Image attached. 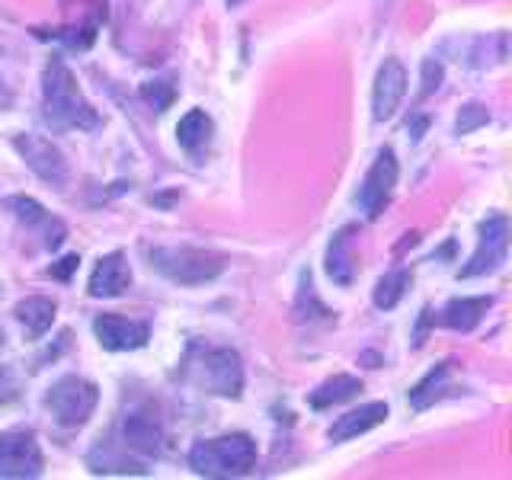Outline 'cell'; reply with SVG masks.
Instances as JSON below:
<instances>
[{"instance_id":"d4e9b609","label":"cell","mask_w":512,"mask_h":480,"mask_svg":"<svg viewBox=\"0 0 512 480\" xmlns=\"http://www.w3.org/2000/svg\"><path fill=\"white\" fill-rule=\"evenodd\" d=\"M77 263H80V260H77V253H74V256H64L61 266H52V276H55V279H71V272L77 269Z\"/></svg>"},{"instance_id":"7a4b0ae2","label":"cell","mask_w":512,"mask_h":480,"mask_svg":"<svg viewBox=\"0 0 512 480\" xmlns=\"http://www.w3.org/2000/svg\"><path fill=\"white\" fill-rule=\"evenodd\" d=\"M189 468L199 477H244L256 468V442L247 432L202 439L192 445Z\"/></svg>"},{"instance_id":"9c48e42d","label":"cell","mask_w":512,"mask_h":480,"mask_svg":"<svg viewBox=\"0 0 512 480\" xmlns=\"http://www.w3.org/2000/svg\"><path fill=\"white\" fill-rule=\"evenodd\" d=\"M93 333L100 340L103 349L109 352H128V349H141L148 343L151 327L144 320H132L122 314H100L93 320Z\"/></svg>"},{"instance_id":"2e32d148","label":"cell","mask_w":512,"mask_h":480,"mask_svg":"<svg viewBox=\"0 0 512 480\" xmlns=\"http://www.w3.org/2000/svg\"><path fill=\"white\" fill-rule=\"evenodd\" d=\"M490 304L493 298L490 295H477V298H452L442 308V317H439V324L448 327V330H461V333H471L477 324H480V317H484L490 311Z\"/></svg>"},{"instance_id":"8992f818","label":"cell","mask_w":512,"mask_h":480,"mask_svg":"<svg viewBox=\"0 0 512 480\" xmlns=\"http://www.w3.org/2000/svg\"><path fill=\"white\" fill-rule=\"evenodd\" d=\"M42 468H45L42 448L29 429L0 432V477L32 480V477H42Z\"/></svg>"},{"instance_id":"5b68a950","label":"cell","mask_w":512,"mask_h":480,"mask_svg":"<svg viewBox=\"0 0 512 480\" xmlns=\"http://www.w3.org/2000/svg\"><path fill=\"white\" fill-rule=\"evenodd\" d=\"M506 250H509V218L506 215H490L487 221H480L477 250L471 253L468 266H461L458 276L461 279H474V276L496 272L506 260Z\"/></svg>"},{"instance_id":"ac0fdd59","label":"cell","mask_w":512,"mask_h":480,"mask_svg":"<svg viewBox=\"0 0 512 480\" xmlns=\"http://www.w3.org/2000/svg\"><path fill=\"white\" fill-rule=\"evenodd\" d=\"M359 391H362V381L356 375H333L320 384L317 391H311L308 400H311L314 410H327V407L343 404V400H352Z\"/></svg>"},{"instance_id":"d6986e66","label":"cell","mask_w":512,"mask_h":480,"mask_svg":"<svg viewBox=\"0 0 512 480\" xmlns=\"http://www.w3.org/2000/svg\"><path fill=\"white\" fill-rule=\"evenodd\" d=\"M208 138H212V119H208L202 109L186 112L180 125H176V141H180V148L189 154H199L208 144Z\"/></svg>"},{"instance_id":"4fadbf2b","label":"cell","mask_w":512,"mask_h":480,"mask_svg":"<svg viewBox=\"0 0 512 480\" xmlns=\"http://www.w3.org/2000/svg\"><path fill=\"white\" fill-rule=\"evenodd\" d=\"M352 240H356V224H346L333 237L327 247V276L340 285L349 288L356 282V253H352Z\"/></svg>"},{"instance_id":"44dd1931","label":"cell","mask_w":512,"mask_h":480,"mask_svg":"<svg viewBox=\"0 0 512 480\" xmlns=\"http://www.w3.org/2000/svg\"><path fill=\"white\" fill-rule=\"evenodd\" d=\"M410 282H413V272L410 269H394V272H388V276H384L375 285V308H381V311L397 308V301L404 298Z\"/></svg>"},{"instance_id":"603a6c76","label":"cell","mask_w":512,"mask_h":480,"mask_svg":"<svg viewBox=\"0 0 512 480\" xmlns=\"http://www.w3.org/2000/svg\"><path fill=\"white\" fill-rule=\"evenodd\" d=\"M490 122V112L480 106V103H468L461 109V116H458V135H471L474 128H480V125H487Z\"/></svg>"},{"instance_id":"52a82bcc","label":"cell","mask_w":512,"mask_h":480,"mask_svg":"<svg viewBox=\"0 0 512 480\" xmlns=\"http://www.w3.org/2000/svg\"><path fill=\"white\" fill-rule=\"evenodd\" d=\"M397 173H400V167H397L394 151L381 148L378 157H375V164H372V170L365 173V180L359 186V205H362V212L372 221L384 212V208H388L391 192L397 186Z\"/></svg>"},{"instance_id":"4316f807","label":"cell","mask_w":512,"mask_h":480,"mask_svg":"<svg viewBox=\"0 0 512 480\" xmlns=\"http://www.w3.org/2000/svg\"><path fill=\"white\" fill-rule=\"evenodd\" d=\"M228 7H240V0H228Z\"/></svg>"},{"instance_id":"8fae6325","label":"cell","mask_w":512,"mask_h":480,"mask_svg":"<svg viewBox=\"0 0 512 480\" xmlns=\"http://www.w3.org/2000/svg\"><path fill=\"white\" fill-rule=\"evenodd\" d=\"M407 93V71L404 64H400L397 58H388L378 68V77H375V90H372V116L375 122H388L400 100H404Z\"/></svg>"},{"instance_id":"484cf974","label":"cell","mask_w":512,"mask_h":480,"mask_svg":"<svg viewBox=\"0 0 512 480\" xmlns=\"http://www.w3.org/2000/svg\"><path fill=\"white\" fill-rule=\"evenodd\" d=\"M16 397V381L10 378V372H0V404Z\"/></svg>"},{"instance_id":"30bf717a","label":"cell","mask_w":512,"mask_h":480,"mask_svg":"<svg viewBox=\"0 0 512 480\" xmlns=\"http://www.w3.org/2000/svg\"><path fill=\"white\" fill-rule=\"evenodd\" d=\"M202 378L221 397L244 394V365L234 349H208L202 359Z\"/></svg>"},{"instance_id":"7402d4cb","label":"cell","mask_w":512,"mask_h":480,"mask_svg":"<svg viewBox=\"0 0 512 480\" xmlns=\"http://www.w3.org/2000/svg\"><path fill=\"white\" fill-rule=\"evenodd\" d=\"M141 96H144V100H148L157 112H164V109H170V103H173L176 87L170 84V80H151V84H144V87H141Z\"/></svg>"},{"instance_id":"ffe728a7","label":"cell","mask_w":512,"mask_h":480,"mask_svg":"<svg viewBox=\"0 0 512 480\" xmlns=\"http://www.w3.org/2000/svg\"><path fill=\"white\" fill-rule=\"evenodd\" d=\"M448 375H452V362H439V365L432 368V372L410 391V407H413V410H426V407L432 404V400H436V397L442 394Z\"/></svg>"},{"instance_id":"cb8c5ba5","label":"cell","mask_w":512,"mask_h":480,"mask_svg":"<svg viewBox=\"0 0 512 480\" xmlns=\"http://www.w3.org/2000/svg\"><path fill=\"white\" fill-rule=\"evenodd\" d=\"M423 80H426V84H423V96H429L432 90H439L442 68H439L436 61H426V64H423Z\"/></svg>"},{"instance_id":"3957f363","label":"cell","mask_w":512,"mask_h":480,"mask_svg":"<svg viewBox=\"0 0 512 480\" xmlns=\"http://www.w3.org/2000/svg\"><path fill=\"white\" fill-rule=\"evenodd\" d=\"M151 266L176 285H202L221 276L224 260L202 247H157L151 250Z\"/></svg>"},{"instance_id":"5bb4252c","label":"cell","mask_w":512,"mask_h":480,"mask_svg":"<svg viewBox=\"0 0 512 480\" xmlns=\"http://www.w3.org/2000/svg\"><path fill=\"white\" fill-rule=\"evenodd\" d=\"M7 208L23 224H29V228H45V247L48 250H58L61 247V240H64V234H68V231H64V224L58 218L48 215L36 199H29V196H10L7 199Z\"/></svg>"},{"instance_id":"83f0119b","label":"cell","mask_w":512,"mask_h":480,"mask_svg":"<svg viewBox=\"0 0 512 480\" xmlns=\"http://www.w3.org/2000/svg\"><path fill=\"white\" fill-rule=\"evenodd\" d=\"M0 343H4V333H0Z\"/></svg>"},{"instance_id":"6da1fadb","label":"cell","mask_w":512,"mask_h":480,"mask_svg":"<svg viewBox=\"0 0 512 480\" xmlns=\"http://www.w3.org/2000/svg\"><path fill=\"white\" fill-rule=\"evenodd\" d=\"M42 109H45L48 125L58 128V132H68V128L87 132V128L100 125L96 109L84 100V93H80V87H77V77L71 74V68L61 58H52L45 64Z\"/></svg>"},{"instance_id":"e0dca14e","label":"cell","mask_w":512,"mask_h":480,"mask_svg":"<svg viewBox=\"0 0 512 480\" xmlns=\"http://www.w3.org/2000/svg\"><path fill=\"white\" fill-rule=\"evenodd\" d=\"M55 301L52 298H42V295H32V298H23L20 304L13 308L16 320L26 327L29 340H39V336L55 324Z\"/></svg>"},{"instance_id":"9a60e30c","label":"cell","mask_w":512,"mask_h":480,"mask_svg":"<svg viewBox=\"0 0 512 480\" xmlns=\"http://www.w3.org/2000/svg\"><path fill=\"white\" fill-rule=\"evenodd\" d=\"M388 420V404H381V400H372V404H365L359 410H349L343 413L340 420L330 426V442H346V439H356L362 432L381 426Z\"/></svg>"},{"instance_id":"7c38bea8","label":"cell","mask_w":512,"mask_h":480,"mask_svg":"<svg viewBox=\"0 0 512 480\" xmlns=\"http://www.w3.org/2000/svg\"><path fill=\"white\" fill-rule=\"evenodd\" d=\"M128 285H132V269H128L125 256L119 250L100 256V263H96L90 272V295L93 298H119Z\"/></svg>"},{"instance_id":"277c9868","label":"cell","mask_w":512,"mask_h":480,"mask_svg":"<svg viewBox=\"0 0 512 480\" xmlns=\"http://www.w3.org/2000/svg\"><path fill=\"white\" fill-rule=\"evenodd\" d=\"M100 404V388L93 381L80 375H64L58 378L45 394V407L52 410V416L61 426H84L90 420V413Z\"/></svg>"},{"instance_id":"ba28073f","label":"cell","mask_w":512,"mask_h":480,"mask_svg":"<svg viewBox=\"0 0 512 480\" xmlns=\"http://www.w3.org/2000/svg\"><path fill=\"white\" fill-rule=\"evenodd\" d=\"M13 148L23 154L29 170L36 173L39 180L52 183L55 189L68 186V160H64V154L48 138H42V135H20V138H13Z\"/></svg>"}]
</instances>
